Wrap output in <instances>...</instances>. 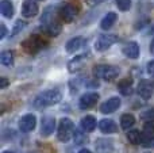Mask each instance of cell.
Returning a JSON list of instances; mask_svg holds the SVG:
<instances>
[{"mask_svg":"<svg viewBox=\"0 0 154 153\" xmlns=\"http://www.w3.org/2000/svg\"><path fill=\"white\" fill-rule=\"evenodd\" d=\"M62 99V95L58 89H48L43 91L42 94H39L34 100V107L35 108H43L53 106L56 103H58Z\"/></svg>","mask_w":154,"mask_h":153,"instance_id":"6da1fadb","label":"cell"},{"mask_svg":"<svg viewBox=\"0 0 154 153\" xmlns=\"http://www.w3.org/2000/svg\"><path fill=\"white\" fill-rule=\"evenodd\" d=\"M75 123L69 118H62L60 121L58 129H57V138L61 142H68L75 136Z\"/></svg>","mask_w":154,"mask_h":153,"instance_id":"7a4b0ae2","label":"cell"},{"mask_svg":"<svg viewBox=\"0 0 154 153\" xmlns=\"http://www.w3.org/2000/svg\"><path fill=\"white\" fill-rule=\"evenodd\" d=\"M93 75L97 79H103L107 81H112L118 77L119 75V68L114 67V65H107V64H100L93 67Z\"/></svg>","mask_w":154,"mask_h":153,"instance_id":"3957f363","label":"cell"},{"mask_svg":"<svg viewBox=\"0 0 154 153\" xmlns=\"http://www.w3.org/2000/svg\"><path fill=\"white\" fill-rule=\"evenodd\" d=\"M45 45H46V42L39 37V35H31L30 38H27V39H24L23 42H22L23 50L29 54L38 53Z\"/></svg>","mask_w":154,"mask_h":153,"instance_id":"277c9868","label":"cell"},{"mask_svg":"<svg viewBox=\"0 0 154 153\" xmlns=\"http://www.w3.org/2000/svg\"><path fill=\"white\" fill-rule=\"evenodd\" d=\"M115 42H118V37L114 34H103L97 38V41L95 42V49L97 52H104L107 49H109Z\"/></svg>","mask_w":154,"mask_h":153,"instance_id":"5b68a950","label":"cell"},{"mask_svg":"<svg viewBox=\"0 0 154 153\" xmlns=\"http://www.w3.org/2000/svg\"><path fill=\"white\" fill-rule=\"evenodd\" d=\"M138 95L142 98V99H150L154 92V81L153 80H142L139 81L138 84Z\"/></svg>","mask_w":154,"mask_h":153,"instance_id":"8992f818","label":"cell"},{"mask_svg":"<svg viewBox=\"0 0 154 153\" xmlns=\"http://www.w3.org/2000/svg\"><path fill=\"white\" fill-rule=\"evenodd\" d=\"M77 14H79V7H76V5L73 4H65L64 7L60 8V12L58 15L61 16V19L64 22H72L73 19L77 16Z\"/></svg>","mask_w":154,"mask_h":153,"instance_id":"52a82bcc","label":"cell"},{"mask_svg":"<svg viewBox=\"0 0 154 153\" xmlns=\"http://www.w3.org/2000/svg\"><path fill=\"white\" fill-rule=\"evenodd\" d=\"M56 129V119L53 117H43L41 121V136L42 137H49Z\"/></svg>","mask_w":154,"mask_h":153,"instance_id":"ba28073f","label":"cell"},{"mask_svg":"<svg viewBox=\"0 0 154 153\" xmlns=\"http://www.w3.org/2000/svg\"><path fill=\"white\" fill-rule=\"evenodd\" d=\"M99 100V95L96 92H87L80 98V108L81 110H88V108H92L96 105V102Z\"/></svg>","mask_w":154,"mask_h":153,"instance_id":"9c48e42d","label":"cell"},{"mask_svg":"<svg viewBox=\"0 0 154 153\" xmlns=\"http://www.w3.org/2000/svg\"><path fill=\"white\" fill-rule=\"evenodd\" d=\"M35 125H37V119L32 114H26L24 117H22L20 122H19V129L23 133H30L34 130Z\"/></svg>","mask_w":154,"mask_h":153,"instance_id":"30bf717a","label":"cell"},{"mask_svg":"<svg viewBox=\"0 0 154 153\" xmlns=\"http://www.w3.org/2000/svg\"><path fill=\"white\" fill-rule=\"evenodd\" d=\"M38 4L32 0H24L22 4V15L24 18H34L35 15H38Z\"/></svg>","mask_w":154,"mask_h":153,"instance_id":"8fae6325","label":"cell"},{"mask_svg":"<svg viewBox=\"0 0 154 153\" xmlns=\"http://www.w3.org/2000/svg\"><path fill=\"white\" fill-rule=\"evenodd\" d=\"M120 107V99L119 98H111V99L106 100L103 105L100 106V111L103 114H111L116 111Z\"/></svg>","mask_w":154,"mask_h":153,"instance_id":"7c38bea8","label":"cell"},{"mask_svg":"<svg viewBox=\"0 0 154 153\" xmlns=\"http://www.w3.org/2000/svg\"><path fill=\"white\" fill-rule=\"evenodd\" d=\"M96 153H112L114 151V144L108 138H99L95 144Z\"/></svg>","mask_w":154,"mask_h":153,"instance_id":"4fadbf2b","label":"cell"},{"mask_svg":"<svg viewBox=\"0 0 154 153\" xmlns=\"http://www.w3.org/2000/svg\"><path fill=\"white\" fill-rule=\"evenodd\" d=\"M123 54L128 58H138L139 57V46L137 42H128L123 46Z\"/></svg>","mask_w":154,"mask_h":153,"instance_id":"5bb4252c","label":"cell"},{"mask_svg":"<svg viewBox=\"0 0 154 153\" xmlns=\"http://www.w3.org/2000/svg\"><path fill=\"white\" fill-rule=\"evenodd\" d=\"M85 43H87V41H85L82 37H75L70 41H68V43H66L65 48H66L68 53H75L76 50H79L80 48H82Z\"/></svg>","mask_w":154,"mask_h":153,"instance_id":"9a60e30c","label":"cell"},{"mask_svg":"<svg viewBox=\"0 0 154 153\" xmlns=\"http://www.w3.org/2000/svg\"><path fill=\"white\" fill-rule=\"evenodd\" d=\"M99 129L101 133H106V134H111V133H116L118 132V126L114 121L111 119H103L99 123Z\"/></svg>","mask_w":154,"mask_h":153,"instance_id":"2e32d148","label":"cell"},{"mask_svg":"<svg viewBox=\"0 0 154 153\" xmlns=\"http://www.w3.org/2000/svg\"><path fill=\"white\" fill-rule=\"evenodd\" d=\"M61 30H62L61 23L57 20H50L49 23L45 24V33L49 34L50 37H57L61 33Z\"/></svg>","mask_w":154,"mask_h":153,"instance_id":"e0dca14e","label":"cell"},{"mask_svg":"<svg viewBox=\"0 0 154 153\" xmlns=\"http://www.w3.org/2000/svg\"><path fill=\"white\" fill-rule=\"evenodd\" d=\"M80 126H81V129L84 130V132H88V133L93 132V130H95V127H96L95 117H92V115L84 117V118L81 119V122H80Z\"/></svg>","mask_w":154,"mask_h":153,"instance_id":"ac0fdd59","label":"cell"},{"mask_svg":"<svg viewBox=\"0 0 154 153\" xmlns=\"http://www.w3.org/2000/svg\"><path fill=\"white\" fill-rule=\"evenodd\" d=\"M116 20H118V15H116V14H115V12H108L103 19H101L100 27L103 30H108V29H111V27L114 26Z\"/></svg>","mask_w":154,"mask_h":153,"instance_id":"d6986e66","label":"cell"},{"mask_svg":"<svg viewBox=\"0 0 154 153\" xmlns=\"http://www.w3.org/2000/svg\"><path fill=\"white\" fill-rule=\"evenodd\" d=\"M85 61H87V58H85L84 54H82V56H77L76 58H73L72 61L68 64V69H69L70 72H76V70L81 69Z\"/></svg>","mask_w":154,"mask_h":153,"instance_id":"ffe728a7","label":"cell"},{"mask_svg":"<svg viewBox=\"0 0 154 153\" xmlns=\"http://www.w3.org/2000/svg\"><path fill=\"white\" fill-rule=\"evenodd\" d=\"M0 11H2V15L4 18H11L14 15V5L10 0H2V4H0Z\"/></svg>","mask_w":154,"mask_h":153,"instance_id":"44dd1931","label":"cell"},{"mask_svg":"<svg viewBox=\"0 0 154 153\" xmlns=\"http://www.w3.org/2000/svg\"><path fill=\"white\" fill-rule=\"evenodd\" d=\"M134 123H135V118H134L133 114H123L120 117V126H122V129L125 130L130 129V127L134 126Z\"/></svg>","mask_w":154,"mask_h":153,"instance_id":"7402d4cb","label":"cell"},{"mask_svg":"<svg viewBox=\"0 0 154 153\" xmlns=\"http://www.w3.org/2000/svg\"><path fill=\"white\" fill-rule=\"evenodd\" d=\"M127 140L130 141L131 144H134V145H138V144L143 142V136H142V133L138 132V130H131V132L127 133Z\"/></svg>","mask_w":154,"mask_h":153,"instance_id":"603a6c76","label":"cell"},{"mask_svg":"<svg viewBox=\"0 0 154 153\" xmlns=\"http://www.w3.org/2000/svg\"><path fill=\"white\" fill-rule=\"evenodd\" d=\"M133 80L131 79H125V80H122L119 84H118V87H119V91L122 92L123 95H130L131 91H133Z\"/></svg>","mask_w":154,"mask_h":153,"instance_id":"cb8c5ba5","label":"cell"},{"mask_svg":"<svg viewBox=\"0 0 154 153\" xmlns=\"http://www.w3.org/2000/svg\"><path fill=\"white\" fill-rule=\"evenodd\" d=\"M2 64L5 67H11L14 64V53L11 50H4L2 53Z\"/></svg>","mask_w":154,"mask_h":153,"instance_id":"d4e9b609","label":"cell"},{"mask_svg":"<svg viewBox=\"0 0 154 153\" xmlns=\"http://www.w3.org/2000/svg\"><path fill=\"white\" fill-rule=\"evenodd\" d=\"M142 136H143V141L145 140H152L154 136V123L153 122H147L145 125V129L142 132Z\"/></svg>","mask_w":154,"mask_h":153,"instance_id":"484cf974","label":"cell"},{"mask_svg":"<svg viewBox=\"0 0 154 153\" xmlns=\"http://www.w3.org/2000/svg\"><path fill=\"white\" fill-rule=\"evenodd\" d=\"M88 141V137L85 134H82L81 130H76L75 132V142L77 145H81V144H85Z\"/></svg>","mask_w":154,"mask_h":153,"instance_id":"4316f807","label":"cell"},{"mask_svg":"<svg viewBox=\"0 0 154 153\" xmlns=\"http://www.w3.org/2000/svg\"><path fill=\"white\" fill-rule=\"evenodd\" d=\"M115 2L120 11H127L131 7V0H115Z\"/></svg>","mask_w":154,"mask_h":153,"instance_id":"83f0119b","label":"cell"},{"mask_svg":"<svg viewBox=\"0 0 154 153\" xmlns=\"http://www.w3.org/2000/svg\"><path fill=\"white\" fill-rule=\"evenodd\" d=\"M142 118L145 121H149V122H153L154 121V108H150V110H146L142 113Z\"/></svg>","mask_w":154,"mask_h":153,"instance_id":"f1b7e54d","label":"cell"},{"mask_svg":"<svg viewBox=\"0 0 154 153\" xmlns=\"http://www.w3.org/2000/svg\"><path fill=\"white\" fill-rule=\"evenodd\" d=\"M24 24H26V23H24L23 20H18V22H16V23H15V29H14V31H12V35L18 34V33L24 27Z\"/></svg>","mask_w":154,"mask_h":153,"instance_id":"f546056e","label":"cell"},{"mask_svg":"<svg viewBox=\"0 0 154 153\" xmlns=\"http://www.w3.org/2000/svg\"><path fill=\"white\" fill-rule=\"evenodd\" d=\"M147 72H149V75L154 76V60L147 64Z\"/></svg>","mask_w":154,"mask_h":153,"instance_id":"4dcf8cb0","label":"cell"},{"mask_svg":"<svg viewBox=\"0 0 154 153\" xmlns=\"http://www.w3.org/2000/svg\"><path fill=\"white\" fill-rule=\"evenodd\" d=\"M5 34H7V29H5V24H2V26H0V38H4Z\"/></svg>","mask_w":154,"mask_h":153,"instance_id":"1f68e13d","label":"cell"},{"mask_svg":"<svg viewBox=\"0 0 154 153\" xmlns=\"http://www.w3.org/2000/svg\"><path fill=\"white\" fill-rule=\"evenodd\" d=\"M103 2H106V0H87V3L89 5H97V4H100V3H103Z\"/></svg>","mask_w":154,"mask_h":153,"instance_id":"d6a6232c","label":"cell"},{"mask_svg":"<svg viewBox=\"0 0 154 153\" xmlns=\"http://www.w3.org/2000/svg\"><path fill=\"white\" fill-rule=\"evenodd\" d=\"M8 83H10V81H8L5 77H3L2 79V88H5V87L8 86Z\"/></svg>","mask_w":154,"mask_h":153,"instance_id":"836d02e7","label":"cell"},{"mask_svg":"<svg viewBox=\"0 0 154 153\" xmlns=\"http://www.w3.org/2000/svg\"><path fill=\"white\" fill-rule=\"evenodd\" d=\"M145 145H146V146H154V138H152V140H150L149 142H146Z\"/></svg>","mask_w":154,"mask_h":153,"instance_id":"e575fe53","label":"cell"},{"mask_svg":"<svg viewBox=\"0 0 154 153\" xmlns=\"http://www.w3.org/2000/svg\"><path fill=\"white\" fill-rule=\"evenodd\" d=\"M150 52L154 54V39L152 41V43H150Z\"/></svg>","mask_w":154,"mask_h":153,"instance_id":"d590c367","label":"cell"},{"mask_svg":"<svg viewBox=\"0 0 154 153\" xmlns=\"http://www.w3.org/2000/svg\"><path fill=\"white\" fill-rule=\"evenodd\" d=\"M79 153H92V152L88 151V149H81V151H80Z\"/></svg>","mask_w":154,"mask_h":153,"instance_id":"8d00e7d4","label":"cell"},{"mask_svg":"<svg viewBox=\"0 0 154 153\" xmlns=\"http://www.w3.org/2000/svg\"><path fill=\"white\" fill-rule=\"evenodd\" d=\"M3 153H12V152H3Z\"/></svg>","mask_w":154,"mask_h":153,"instance_id":"74e56055","label":"cell"}]
</instances>
